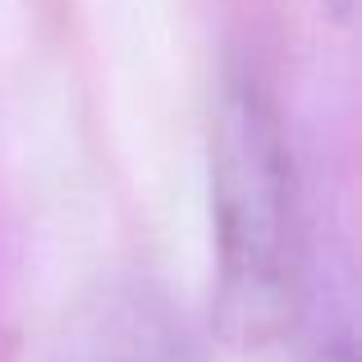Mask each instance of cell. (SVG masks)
<instances>
[{"instance_id":"cell-1","label":"cell","mask_w":362,"mask_h":362,"mask_svg":"<svg viewBox=\"0 0 362 362\" xmlns=\"http://www.w3.org/2000/svg\"><path fill=\"white\" fill-rule=\"evenodd\" d=\"M211 234L225 317L247 335L275 326L289 303L298 247L293 160L275 101L247 74H230L216 97Z\"/></svg>"},{"instance_id":"cell-2","label":"cell","mask_w":362,"mask_h":362,"mask_svg":"<svg viewBox=\"0 0 362 362\" xmlns=\"http://www.w3.org/2000/svg\"><path fill=\"white\" fill-rule=\"evenodd\" d=\"M64 362H197V354L184 335V321H175L156 298L124 293L101 303Z\"/></svg>"}]
</instances>
